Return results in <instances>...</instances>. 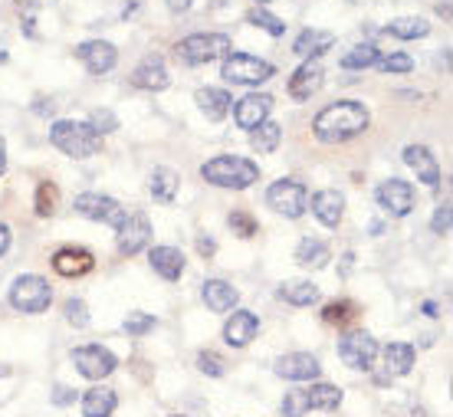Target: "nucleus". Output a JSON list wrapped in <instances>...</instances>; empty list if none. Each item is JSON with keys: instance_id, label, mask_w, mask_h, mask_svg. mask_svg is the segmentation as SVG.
Masks as SVG:
<instances>
[{"instance_id": "nucleus-46", "label": "nucleus", "mask_w": 453, "mask_h": 417, "mask_svg": "<svg viewBox=\"0 0 453 417\" xmlns=\"http://www.w3.org/2000/svg\"><path fill=\"white\" fill-rule=\"evenodd\" d=\"M165 4H168L171 13H184V11H191L194 0H165Z\"/></svg>"}, {"instance_id": "nucleus-49", "label": "nucleus", "mask_w": 453, "mask_h": 417, "mask_svg": "<svg viewBox=\"0 0 453 417\" xmlns=\"http://www.w3.org/2000/svg\"><path fill=\"white\" fill-rule=\"evenodd\" d=\"M4 171H7V142L0 138V174H4Z\"/></svg>"}, {"instance_id": "nucleus-26", "label": "nucleus", "mask_w": 453, "mask_h": 417, "mask_svg": "<svg viewBox=\"0 0 453 417\" xmlns=\"http://www.w3.org/2000/svg\"><path fill=\"white\" fill-rule=\"evenodd\" d=\"M414 359H418L414 345H408V342H391V345L385 349L388 375H408L411 368H414Z\"/></svg>"}, {"instance_id": "nucleus-32", "label": "nucleus", "mask_w": 453, "mask_h": 417, "mask_svg": "<svg viewBox=\"0 0 453 417\" xmlns=\"http://www.w3.org/2000/svg\"><path fill=\"white\" fill-rule=\"evenodd\" d=\"M329 46H332V34H319V30H303V34L296 36L293 53L312 59V53H322V50H329Z\"/></svg>"}, {"instance_id": "nucleus-34", "label": "nucleus", "mask_w": 453, "mask_h": 417, "mask_svg": "<svg viewBox=\"0 0 453 417\" xmlns=\"http://www.w3.org/2000/svg\"><path fill=\"white\" fill-rule=\"evenodd\" d=\"M378 50H374L372 43H365V46H355L351 53H345L342 57V69H368V66H378Z\"/></svg>"}, {"instance_id": "nucleus-51", "label": "nucleus", "mask_w": 453, "mask_h": 417, "mask_svg": "<svg viewBox=\"0 0 453 417\" xmlns=\"http://www.w3.org/2000/svg\"><path fill=\"white\" fill-rule=\"evenodd\" d=\"M257 4H270V0H257Z\"/></svg>"}, {"instance_id": "nucleus-45", "label": "nucleus", "mask_w": 453, "mask_h": 417, "mask_svg": "<svg viewBox=\"0 0 453 417\" xmlns=\"http://www.w3.org/2000/svg\"><path fill=\"white\" fill-rule=\"evenodd\" d=\"M345 316H349V305H345V303L326 305V322H342Z\"/></svg>"}, {"instance_id": "nucleus-24", "label": "nucleus", "mask_w": 453, "mask_h": 417, "mask_svg": "<svg viewBox=\"0 0 453 417\" xmlns=\"http://www.w3.org/2000/svg\"><path fill=\"white\" fill-rule=\"evenodd\" d=\"M194 99H197V109H201L211 122H220V119H226V112H230V102H234V99H230V92L211 89V86H207V89H197V96H194Z\"/></svg>"}, {"instance_id": "nucleus-31", "label": "nucleus", "mask_w": 453, "mask_h": 417, "mask_svg": "<svg viewBox=\"0 0 453 417\" xmlns=\"http://www.w3.org/2000/svg\"><path fill=\"white\" fill-rule=\"evenodd\" d=\"M280 296L293 305H312L319 299V286L312 280H293V282H283Z\"/></svg>"}, {"instance_id": "nucleus-38", "label": "nucleus", "mask_w": 453, "mask_h": 417, "mask_svg": "<svg viewBox=\"0 0 453 417\" xmlns=\"http://www.w3.org/2000/svg\"><path fill=\"white\" fill-rule=\"evenodd\" d=\"M378 66H381V73H411V69H414V59H411L408 53H391V57L378 59Z\"/></svg>"}, {"instance_id": "nucleus-41", "label": "nucleus", "mask_w": 453, "mask_h": 417, "mask_svg": "<svg viewBox=\"0 0 453 417\" xmlns=\"http://www.w3.org/2000/svg\"><path fill=\"white\" fill-rule=\"evenodd\" d=\"M89 125L96 128V135H105V132H115V128H119V119H115L109 109H96Z\"/></svg>"}, {"instance_id": "nucleus-10", "label": "nucleus", "mask_w": 453, "mask_h": 417, "mask_svg": "<svg viewBox=\"0 0 453 417\" xmlns=\"http://www.w3.org/2000/svg\"><path fill=\"white\" fill-rule=\"evenodd\" d=\"M374 197H378V207L391 217H408L411 207H414V188L401 178H388L385 184L374 191Z\"/></svg>"}, {"instance_id": "nucleus-4", "label": "nucleus", "mask_w": 453, "mask_h": 417, "mask_svg": "<svg viewBox=\"0 0 453 417\" xmlns=\"http://www.w3.org/2000/svg\"><path fill=\"white\" fill-rule=\"evenodd\" d=\"M230 53V36L224 34H194L174 43V57L184 66H207L214 59H224Z\"/></svg>"}, {"instance_id": "nucleus-1", "label": "nucleus", "mask_w": 453, "mask_h": 417, "mask_svg": "<svg viewBox=\"0 0 453 417\" xmlns=\"http://www.w3.org/2000/svg\"><path fill=\"white\" fill-rule=\"evenodd\" d=\"M365 128H368V109H365L362 102H335L329 109H322L316 115V122H312V132H316L319 142H326V145H342V142H349V138L362 135Z\"/></svg>"}, {"instance_id": "nucleus-5", "label": "nucleus", "mask_w": 453, "mask_h": 417, "mask_svg": "<svg viewBox=\"0 0 453 417\" xmlns=\"http://www.w3.org/2000/svg\"><path fill=\"white\" fill-rule=\"evenodd\" d=\"M53 303V290H50V282L43 276H34V273H27V276H17L11 286V305L17 313H46Z\"/></svg>"}, {"instance_id": "nucleus-37", "label": "nucleus", "mask_w": 453, "mask_h": 417, "mask_svg": "<svg viewBox=\"0 0 453 417\" xmlns=\"http://www.w3.org/2000/svg\"><path fill=\"white\" fill-rule=\"evenodd\" d=\"M151 328H155V316H148V313H128V319H125V332L132 338L145 336Z\"/></svg>"}, {"instance_id": "nucleus-44", "label": "nucleus", "mask_w": 453, "mask_h": 417, "mask_svg": "<svg viewBox=\"0 0 453 417\" xmlns=\"http://www.w3.org/2000/svg\"><path fill=\"white\" fill-rule=\"evenodd\" d=\"M431 227H434V234H450V204H441L437 211H434V220H431Z\"/></svg>"}, {"instance_id": "nucleus-30", "label": "nucleus", "mask_w": 453, "mask_h": 417, "mask_svg": "<svg viewBox=\"0 0 453 417\" xmlns=\"http://www.w3.org/2000/svg\"><path fill=\"white\" fill-rule=\"evenodd\" d=\"M306 401H309V411L316 407V411H335L342 405V391L335 384H312L306 388Z\"/></svg>"}, {"instance_id": "nucleus-28", "label": "nucleus", "mask_w": 453, "mask_h": 417, "mask_svg": "<svg viewBox=\"0 0 453 417\" xmlns=\"http://www.w3.org/2000/svg\"><path fill=\"white\" fill-rule=\"evenodd\" d=\"M296 259L303 263V266H309V270H322L326 263H329V247L322 243V240H299V247H296Z\"/></svg>"}, {"instance_id": "nucleus-16", "label": "nucleus", "mask_w": 453, "mask_h": 417, "mask_svg": "<svg viewBox=\"0 0 453 417\" xmlns=\"http://www.w3.org/2000/svg\"><path fill=\"white\" fill-rule=\"evenodd\" d=\"M322 76H326L322 63H319V59H306V63L293 73V80H289V96L299 102L312 99V96L322 89Z\"/></svg>"}, {"instance_id": "nucleus-47", "label": "nucleus", "mask_w": 453, "mask_h": 417, "mask_svg": "<svg viewBox=\"0 0 453 417\" xmlns=\"http://www.w3.org/2000/svg\"><path fill=\"white\" fill-rule=\"evenodd\" d=\"M73 398H76V395H73V391H69L66 384H59V388H57V395H53V401H57V405H69V401H73Z\"/></svg>"}, {"instance_id": "nucleus-7", "label": "nucleus", "mask_w": 453, "mask_h": 417, "mask_svg": "<svg viewBox=\"0 0 453 417\" xmlns=\"http://www.w3.org/2000/svg\"><path fill=\"white\" fill-rule=\"evenodd\" d=\"M266 204H270L276 214L296 220V217L306 214V207H309L306 184H299V181H293V178L276 181V184H270V191H266Z\"/></svg>"}, {"instance_id": "nucleus-50", "label": "nucleus", "mask_w": 453, "mask_h": 417, "mask_svg": "<svg viewBox=\"0 0 453 417\" xmlns=\"http://www.w3.org/2000/svg\"><path fill=\"white\" fill-rule=\"evenodd\" d=\"M197 250H201V253H214V240H197Z\"/></svg>"}, {"instance_id": "nucleus-43", "label": "nucleus", "mask_w": 453, "mask_h": 417, "mask_svg": "<svg viewBox=\"0 0 453 417\" xmlns=\"http://www.w3.org/2000/svg\"><path fill=\"white\" fill-rule=\"evenodd\" d=\"M53 201H57V188L53 184H40V201H36V214H53Z\"/></svg>"}, {"instance_id": "nucleus-15", "label": "nucleus", "mask_w": 453, "mask_h": 417, "mask_svg": "<svg viewBox=\"0 0 453 417\" xmlns=\"http://www.w3.org/2000/svg\"><path fill=\"white\" fill-rule=\"evenodd\" d=\"M276 375L289 382H312L319 378V359L309 351H289L283 359H276Z\"/></svg>"}, {"instance_id": "nucleus-14", "label": "nucleus", "mask_w": 453, "mask_h": 417, "mask_svg": "<svg viewBox=\"0 0 453 417\" xmlns=\"http://www.w3.org/2000/svg\"><path fill=\"white\" fill-rule=\"evenodd\" d=\"M76 57L86 63L89 73L103 76V73H109V69L119 63V50H115L109 40H86V43L76 46Z\"/></svg>"}, {"instance_id": "nucleus-11", "label": "nucleus", "mask_w": 453, "mask_h": 417, "mask_svg": "<svg viewBox=\"0 0 453 417\" xmlns=\"http://www.w3.org/2000/svg\"><path fill=\"white\" fill-rule=\"evenodd\" d=\"M76 211L82 217H89V220H103V224L115 227L125 220V207L115 197H105V194H80L76 197Z\"/></svg>"}, {"instance_id": "nucleus-48", "label": "nucleus", "mask_w": 453, "mask_h": 417, "mask_svg": "<svg viewBox=\"0 0 453 417\" xmlns=\"http://www.w3.org/2000/svg\"><path fill=\"white\" fill-rule=\"evenodd\" d=\"M7 247H11V227L0 224V257L7 253Z\"/></svg>"}, {"instance_id": "nucleus-35", "label": "nucleus", "mask_w": 453, "mask_h": 417, "mask_svg": "<svg viewBox=\"0 0 453 417\" xmlns=\"http://www.w3.org/2000/svg\"><path fill=\"white\" fill-rule=\"evenodd\" d=\"M253 27H260V30H266L270 36H283L286 34V23L280 20V17H273V13H266V11H253L247 17Z\"/></svg>"}, {"instance_id": "nucleus-27", "label": "nucleus", "mask_w": 453, "mask_h": 417, "mask_svg": "<svg viewBox=\"0 0 453 417\" xmlns=\"http://www.w3.org/2000/svg\"><path fill=\"white\" fill-rule=\"evenodd\" d=\"M178 184H181V178H178L171 168H155L151 171V181H148V191H151L155 201L171 204L174 201V194H178Z\"/></svg>"}, {"instance_id": "nucleus-23", "label": "nucleus", "mask_w": 453, "mask_h": 417, "mask_svg": "<svg viewBox=\"0 0 453 417\" xmlns=\"http://www.w3.org/2000/svg\"><path fill=\"white\" fill-rule=\"evenodd\" d=\"M312 214L326 227H339L342 214H345V197L339 191H319L312 194Z\"/></svg>"}, {"instance_id": "nucleus-22", "label": "nucleus", "mask_w": 453, "mask_h": 417, "mask_svg": "<svg viewBox=\"0 0 453 417\" xmlns=\"http://www.w3.org/2000/svg\"><path fill=\"white\" fill-rule=\"evenodd\" d=\"M201 296H204V303L211 313H230V309L240 303V293L224 280H207Z\"/></svg>"}, {"instance_id": "nucleus-33", "label": "nucleus", "mask_w": 453, "mask_h": 417, "mask_svg": "<svg viewBox=\"0 0 453 417\" xmlns=\"http://www.w3.org/2000/svg\"><path fill=\"white\" fill-rule=\"evenodd\" d=\"M250 142H253V148H257L260 155H270V151H276V148H280V142H283V128H280L276 122H263L260 128L253 132V138H250Z\"/></svg>"}, {"instance_id": "nucleus-42", "label": "nucleus", "mask_w": 453, "mask_h": 417, "mask_svg": "<svg viewBox=\"0 0 453 417\" xmlns=\"http://www.w3.org/2000/svg\"><path fill=\"white\" fill-rule=\"evenodd\" d=\"M230 227H234V234H240V237H253V234H257V220L250 214H243V211H234V214H230Z\"/></svg>"}, {"instance_id": "nucleus-13", "label": "nucleus", "mask_w": 453, "mask_h": 417, "mask_svg": "<svg viewBox=\"0 0 453 417\" xmlns=\"http://www.w3.org/2000/svg\"><path fill=\"white\" fill-rule=\"evenodd\" d=\"M151 240V224L145 214H125V220L119 224V253L125 257H135L148 247Z\"/></svg>"}, {"instance_id": "nucleus-40", "label": "nucleus", "mask_w": 453, "mask_h": 417, "mask_svg": "<svg viewBox=\"0 0 453 417\" xmlns=\"http://www.w3.org/2000/svg\"><path fill=\"white\" fill-rule=\"evenodd\" d=\"M197 368L204 375H211V378H220V375H224V359H220L217 351H201V355H197Z\"/></svg>"}, {"instance_id": "nucleus-25", "label": "nucleus", "mask_w": 453, "mask_h": 417, "mask_svg": "<svg viewBox=\"0 0 453 417\" xmlns=\"http://www.w3.org/2000/svg\"><path fill=\"white\" fill-rule=\"evenodd\" d=\"M119 398H115L112 388H89L86 398H82V417H112Z\"/></svg>"}, {"instance_id": "nucleus-20", "label": "nucleus", "mask_w": 453, "mask_h": 417, "mask_svg": "<svg viewBox=\"0 0 453 417\" xmlns=\"http://www.w3.org/2000/svg\"><path fill=\"white\" fill-rule=\"evenodd\" d=\"M151 270L158 273L161 280H181L184 273V253L178 247H155L148 253Z\"/></svg>"}, {"instance_id": "nucleus-19", "label": "nucleus", "mask_w": 453, "mask_h": 417, "mask_svg": "<svg viewBox=\"0 0 453 417\" xmlns=\"http://www.w3.org/2000/svg\"><path fill=\"white\" fill-rule=\"evenodd\" d=\"M257 332H260V319L253 316V313H247V309H237L234 316L226 319V326H224L226 345H234V349L250 345V342L257 338Z\"/></svg>"}, {"instance_id": "nucleus-12", "label": "nucleus", "mask_w": 453, "mask_h": 417, "mask_svg": "<svg viewBox=\"0 0 453 417\" xmlns=\"http://www.w3.org/2000/svg\"><path fill=\"white\" fill-rule=\"evenodd\" d=\"M270 112H273V96H266V92H250V96H243L237 102L234 119H237L240 128L257 132L263 122H270Z\"/></svg>"}, {"instance_id": "nucleus-29", "label": "nucleus", "mask_w": 453, "mask_h": 417, "mask_svg": "<svg viewBox=\"0 0 453 417\" xmlns=\"http://www.w3.org/2000/svg\"><path fill=\"white\" fill-rule=\"evenodd\" d=\"M388 34L397 36V40H420V36L431 34V23L424 17H397V20L388 23Z\"/></svg>"}, {"instance_id": "nucleus-17", "label": "nucleus", "mask_w": 453, "mask_h": 417, "mask_svg": "<svg viewBox=\"0 0 453 417\" xmlns=\"http://www.w3.org/2000/svg\"><path fill=\"white\" fill-rule=\"evenodd\" d=\"M132 82H135L138 89H148V92H161V89H168V66H165V59L161 57H145L142 63L135 66V73H132Z\"/></svg>"}, {"instance_id": "nucleus-3", "label": "nucleus", "mask_w": 453, "mask_h": 417, "mask_svg": "<svg viewBox=\"0 0 453 417\" xmlns=\"http://www.w3.org/2000/svg\"><path fill=\"white\" fill-rule=\"evenodd\" d=\"M201 178L217 184V188L243 191L253 181H260V168L250 158H240V155H217V158L201 165Z\"/></svg>"}, {"instance_id": "nucleus-9", "label": "nucleus", "mask_w": 453, "mask_h": 417, "mask_svg": "<svg viewBox=\"0 0 453 417\" xmlns=\"http://www.w3.org/2000/svg\"><path fill=\"white\" fill-rule=\"evenodd\" d=\"M339 355L345 365L358 368V372H368L374 365V359H378V342L368 332H349L339 342Z\"/></svg>"}, {"instance_id": "nucleus-36", "label": "nucleus", "mask_w": 453, "mask_h": 417, "mask_svg": "<svg viewBox=\"0 0 453 417\" xmlns=\"http://www.w3.org/2000/svg\"><path fill=\"white\" fill-rule=\"evenodd\" d=\"M309 411V401H306V388H299V391H289L283 398V417H306Z\"/></svg>"}, {"instance_id": "nucleus-39", "label": "nucleus", "mask_w": 453, "mask_h": 417, "mask_svg": "<svg viewBox=\"0 0 453 417\" xmlns=\"http://www.w3.org/2000/svg\"><path fill=\"white\" fill-rule=\"evenodd\" d=\"M66 322L76 328H86L89 326V309H86V303L82 299H69L66 303Z\"/></svg>"}, {"instance_id": "nucleus-18", "label": "nucleus", "mask_w": 453, "mask_h": 417, "mask_svg": "<svg viewBox=\"0 0 453 417\" xmlns=\"http://www.w3.org/2000/svg\"><path fill=\"white\" fill-rule=\"evenodd\" d=\"M404 161L418 171V178L424 181L431 191L441 188V165H437V158L431 155V148L427 145H408L404 148Z\"/></svg>"}, {"instance_id": "nucleus-2", "label": "nucleus", "mask_w": 453, "mask_h": 417, "mask_svg": "<svg viewBox=\"0 0 453 417\" xmlns=\"http://www.w3.org/2000/svg\"><path fill=\"white\" fill-rule=\"evenodd\" d=\"M50 142L69 158H92L103 148V135H96L89 122H73V119H59L50 125Z\"/></svg>"}, {"instance_id": "nucleus-6", "label": "nucleus", "mask_w": 453, "mask_h": 417, "mask_svg": "<svg viewBox=\"0 0 453 417\" xmlns=\"http://www.w3.org/2000/svg\"><path fill=\"white\" fill-rule=\"evenodd\" d=\"M273 63L260 57H250V53H226L224 66H220V76L234 86H260V82L273 80Z\"/></svg>"}, {"instance_id": "nucleus-8", "label": "nucleus", "mask_w": 453, "mask_h": 417, "mask_svg": "<svg viewBox=\"0 0 453 417\" xmlns=\"http://www.w3.org/2000/svg\"><path fill=\"white\" fill-rule=\"evenodd\" d=\"M73 365H76V372L86 375L89 382H99V378H109L115 372V355L103 345H80V349H73Z\"/></svg>"}, {"instance_id": "nucleus-21", "label": "nucleus", "mask_w": 453, "mask_h": 417, "mask_svg": "<svg viewBox=\"0 0 453 417\" xmlns=\"http://www.w3.org/2000/svg\"><path fill=\"white\" fill-rule=\"evenodd\" d=\"M53 270L59 276H82V273L92 270V253L82 247H63L57 250V257H53Z\"/></svg>"}]
</instances>
